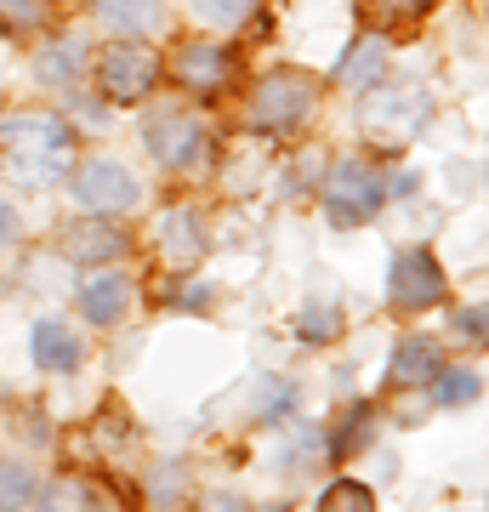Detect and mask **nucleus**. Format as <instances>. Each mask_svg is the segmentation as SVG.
Instances as JSON below:
<instances>
[{"instance_id":"nucleus-3","label":"nucleus","mask_w":489,"mask_h":512,"mask_svg":"<svg viewBox=\"0 0 489 512\" xmlns=\"http://www.w3.org/2000/svg\"><path fill=\"white\" fill-rule=\"evenodd\" d=\"M313 97H319V86H313L308 74H268L251 92V126H262V131L302 126L313 109Z\"/></svg>"},{"instance_id":"nucleus-9","label":"nucleus","mask_w":489,"mask_h":512,"mask_svg":"<svg viewBox=\"0 0 489 512\" xmlns=\"http://www.w3.org/2000/svg\"><path fill=\"white\" fill-rule=\"evenodd\" d=\"M160 251L171 268H194L205 256V222L194 211H165L160 217Z\"/></svg>"},{"instance_id":"nucleus-12","label":"nucleus","mask_w":489,"mask_h":512,"mask_svg":"<svg viewBox=\"0 0 489 512\" xmlns=\"http://www.w3.org/2000/svg\"><path fill=\"white\" fill-rule=\"evenodd\" d=\"M177 80L194 92H217L228 80V52L222 46H182L177 52Z\"/></svg>"},{"instance_id":"nucleus-10","label":"nucleus","mask_w":489,"mask_h":512,"mask_svg":"<svg viewBox=\"0 0 489 512\" xmlns=\"http://www.w3.org/2000/svg\"><path fill=\"white\" fill-rule=\"evenodd\" d=\"M63 251H69L74 262H109V256L126 251V234H120L114 222L91 217V222H74L69 234H63Z\"/></svg>"},{"instance_id":"nucleus-24","label":"nucleus","mask_w":489,"mask_h":512,"mask_svg":"<svg viewBox=\"0 0 489 512\" xmlns=\"http://www.w3.org/2000/svg\"><path fill=\"white\" fill-rule=\"evenodd\" d=\"M40 80H46V86H69V80H74V52H69V46L40 57Z\"/></svg>"},{"instance_id":"nucleus-28","label":"nucleus","mask_w":489,"mask_h":512,"mask_svg":"<svg viewBox=\"0 0 489 512\" xmlns=\"http://www.w3.org/2000/svg\"><path fill=\"white\" fill-rule=\"evenodd\" d=\"M12 234H18V217H12V205L0 200V245H6Z\"/></svg>"},{"instance_id":"nucleus-14","label":"nucleus","mask_w":489,"mask_h":512,"mask_svg":"<svg viewBox=\"0 0 489 512\" xmlns=\"http://www.w3.org/2000/svg\"><path fill=\"white\" fill-rule=\"evenodd\" d=\"M35 365H46V370L80 365V342H74V330L63 325V319H40L35 325Z\"/></svg>"},{"instance_id":"nucleus-1","label":"nucleus","mask_w":489,"mask_h":512,"mask_svg":"<svg viewBox=\"0 0 489 512\" xmlns=\"http://www.w3.org/2000/svg\"><path fill=\"white\" fill-rule=\"evenodd\" d=\"M0 148L23 183H57L74 160V131L57 114H12L0 126Z\"/></svg>"},{"instance_id":"nucleus-2","label":"nucleus","mask_w":489,"mask_h":512,"mask_svg":"<svg viewBox=\"0 0 489 512\" xmlns=\"http://www.w3.org/2000/svg\"><path fill=\"white\" fill-rule=\"evenodd\" d=\"M427 120H433V97L416 92V86H393V92H376L364 103V137L376 148H387V154L416 143L427 131Z\"/></svg>"},{"instance_id":"nucleus-6","label":"nucleus","mask_w":489,"mask_h":512,"mask_svg":"<svg viewBox=\"0 0 489 512\" xmlns=\"http://www.w3.org/2000/svg\"><path fill=\"white\" fill-rule=\"evenodd\" d=\"M74 194H80L86 211H131L137 205V177L120 160H91L74 177Z\"/></svg>"},{"instance_id":"nucleus-15","label":"nucleus","mask_w":489,"mask_h":512,"mask_svg":"<svg viewBox=\"0 0 489 512\" xmlns=\"http://www.w3.org/2000/svg\"><path fill=\"white\" fill-rule=\"evenodd\" d=\"M381 69H387V40H359V46H353V52H347V63H342V74H336V80H342L347 92H364V86H376L381 80Z\"/></svg>"},{"instance_id":"nucleus-26","label":"nucleus","mask_w":489,"mask_h":512,"mask_svg":"<svg viewBox=\"0 0 489 512\" xmlns=\"http://www.w3.org/2000/svg\"><path fill=\"white\" fill-rule=\"evenodd\" d=\"M364 427H370V410H353V416H347V433L336 439V450H353V444L364 439Z\"/></svg>"},{"instance_id":"nucleus-20","label":"nucleus","mask_w":489,"mask_h":512,"mask_svg":"<svg viewBox=\"0 0 489 512\" xmlns=\"http://www.w3.org/2000/svg\"><path fill=\"white\" fill-rule=\"evenodd\" d=\"M256 0H194V12H200L211 29H239V23L251 18Z\"/></svg>"},{"instance_id":"nucleus-17","label":"nucleus","mask_w":489,"mask_h":512,"mask_svg":"<svg viewBox=\"0 0 489 512\" xmlns=\"http://www.w3.org/2000/svg\"><path fill=\"white\" fill-rule=\"evenodd\" d=\"M319 450H325V433H319V427H296V433L279 444V467H285V473H308L313 461H319Z\"/></svg>"},{"instance_id":"nucleus-8","label":"nucleus","mask_w":489,"mask_h":512,"mask_svg":"<svg viewBox=\"0 0 489 512\" xmlns=\"http://www.w3.org/2000/svg\"><path fill=\"white\" fill-rule=\"evenodd\" d=\"M433 302H444V274H438V262L433 256H399L393 262V308L404 313H416V308H433Z\"/></svg>"},{"instance_id":"nucleus-16","label":"nucleus","mask_w":489,"mask_h":512,"mask_svg":"<svg viewBox=\"0 0 489 512\" xmlns=\"http://www.w3.org/2000/svg\"><path fill=\"white\" fill-rule=\"evenodd\" d=\"M438 376V348L433 342H404L399 353H393V382L399 387H421Z\"/></svg>"},{"instance_id":"nucleus-5","label":"nucleus","mask_w":489,"mask_h":512,"mask_svg":"<svg viewBox=\"0 0 489 512\" xmlns=\"http://www.w3.org/2000/svg\"><path fill=\"white\" fill-rule=\"evenodd\" d=\"M376 205H381V183L364 160H342L330 171V183H325L330 222H364V217H376Z\"/></svg>"},{"instance_id":"nucleus-22","label":"nucleus","mask_w":489,"mask_h":512,"mask_svg":"<svg viewBox=\"0 0 489 512\" xmlns=\"http://www.w3.org/2000/svg\"><path fill=\"white\" fill-rule=\"evenodd\" d=\"M376 507V495L359 490V484H336V490H325V512H370Z\"/></svg>"},{"instance_id":"nucleus-4","label":"nucleus","mask_w":489,"mask_h":512,"mask_svg":"<svg viewBox=\"0 0 489 512\" xmlns=\"http://www.w3.org/2000/svg\"><path fill=\"white\" fill-rule=\"evenodd\" d=\"M148 148L160 154L171 171H200L205 160H211V131H205V120H194V114H154L148 120Z\"/></svg>"},{"instance_id":"nucleus-11","label":"nucleus","mask_w":489,"mask_h":512,"mask_svg":"<svg viewBox=\"0 0 489 512\" xmlns=\"http://www.w3.org/2000/svg\"><path fill=\"white\" fill-rule=\"evenodd\" d=\"M80 308H86V319H97V325L120 319V313L131 308V279L126 274H91L86 285H80Z\"/></svg>"},{"instance_id":"nucleus-7","label":"nucleus","mask_w":489,"mask_h":512,"mask_svg":"<svg viewBox=\"0 0 489 512\" xmlns=\"http://www.w3.org/2000/svg\"><path fill=\"white\" fill-rule=\"evenodd\" d=\"M154 74H160V57L148 52V46H120V52H103V92H109L114 103H137V97H148Z\"/></svg>"},{"instance_id":"nucleus-25","label":"nucleus","mask_w":489,"mask_h":512,"mask_svg":"<svg viewBox=\"0 0 489 512\" xmlns=\"http://www.w3.org/2000/svg\"><path fill=\"white\" fill-rule=\"evenodd\" d=\"M370 6H376L381 23H410V18L427 12V0H370Z\"/></svg>"},{"instance_id":"nucleus-27","label":"nucleus","mask_w":489,"mask_h":512,"mask_svg":"<svg viewBox=\"0 0 489 512\" xmlns=\"http://www.w3.org/2000/svg\"><path fill=\"white\" fill-rule=\"evenodd\" d=\"M455 330H461V336H484V308H467L455 319Z\"/></svg>"},{"instance_id":"nucleus-21","label":"nucleus","mask_w":489,"mask_h":512,"mask_svg":"<svg viewBox=\"0 0 489 512\" xmlns=\"http://www.w3.org/2000/svg\"><path fill=\"white\" fill-rule=\"evenodd\" d=\"M433 382H438V399L444 404H472L478 399V387H484L478 382V370H438Z\"/></svg>"},{"instance_id":"nucleus-23","label":"nucleus","mask_w":489,"mask_h":512,"mask_svg":"<svg viewBox=\"0 0 489 512\" xmlns=\"http://www.w3.org/2000/svg\"><path fill=\"white\" fill-rule=\"evenodd\" d=\"M336 325H342V313L330 308V302H313V308L302 313V336H308V342H325V336H336Z\"/></svg>"},{"instance_id":"nucleus-19","label":"nucleus","mask_w":489,"mask_h":512,"mask_svg":"<svg viewBox=\"0 0 489 512\" xmlns=\"http://www.w3.org/2000/svg\"><path fill=\"white\" fill-rule=\"evenodd\" d=\"M46 23V0H0V29H12V35H29Z\"/></svg>"},{"instance_id":"nucleus-13","label":"nucleus","mask_w":489,"mask_h":512,"mask_svg":"<svg viewBox=\"0 0 489 512\" xmlns=\"http://www.w3.org/2000/svg\"><path fill=\"white\" fill-rule=\"evenodd\" d=\"M97 18L114 35H148L160 29V0H97Z\"/></svg>"},{"instance_id":"nucleus-18","label":"nucleus","mask_w":489,"mask_h":512,"mask_svg":"<svg viewBox=\"0 0 489 512\" xmlns=\"http://www.w3.org/2000/svg\"><path fill=\"white\" fill-rule=\"evenodd\" d=\"M35 473L23 467V461H6L0 467V507H23V501H35Z\"/></svg>"}]
</instances>
